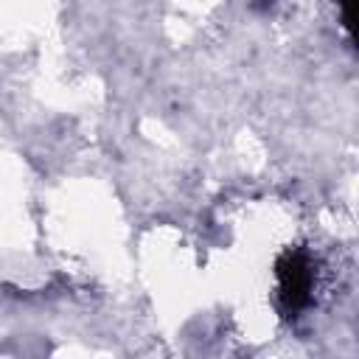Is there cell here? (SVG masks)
Masks as SVG:
<instances>
[{
  "mask_svg": "<svg viewBox=\"0 0 359 359\" xmlns=\"http://www.w3.org/2000/svg\"><path fill=\"white\" fill-rule=\"evenodd\" d=\"M278 294H280V303L289 314L300 311L309 300H311V283H314V275H311V261L303 255V252H283L278 258Z\"/></svg>",
  "mask_w": 359,
  "mask_h": 359,
  "instance_id": "cell-1",
  "label": "cell"
},
{
  "mask_svg": "<svg viewBox=\"0 0 359 359\" xmlns=\"http://www.w3.org/2000/svg\"><path fill=\"white\" fill-rule=\"evenodd\" d=\"M342 6V20H345V28L353 34V20H356V0H339Z\"/></svg>",
  "mask_w": 359,
  "mask_h": 359,
  "instance_id": "cell-2",
  "label": "cell"
}]
</instances>
